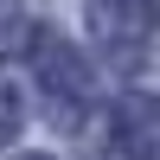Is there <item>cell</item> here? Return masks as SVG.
<instances>
[{
  "label": "cell",
  "mask_w": 160,
  "mask_h": 160,
  "mask_svg": "<svg viewBox=\"0 0 160 160\" xmlns=\"http://www.w3.org/2000/svg\"><path fill=\"white\" fill-rule=\"evenodd\" d=\"M115 135H128V141H154V135H160V109H154L148 96H128L122 115H115Z\"/></svg>",
  "instance_id": "6da1fadb"
},
{
  "label": "cell",
  "mask_w": 160,
  "mask_h": 160,
  "mask_svg": "<svg viewBox=\"0 0 160 160\" xmlns=\"http://www.w3.org/2000/svg\"><path fill=\"white\" fill-rule=\"evenodd\" d=\"M128 7H141V13H154V7H160V0H128Z\"/></svg>",
  "instance_id": "7a4b0ae2"
}]
</instances>
